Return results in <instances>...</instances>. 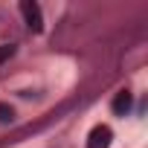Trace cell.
Returning a JSON list of instances; mask_svg holds the SVG:
<instances>
[{
	"label": "cell",
	"instance_id": "obj_5",
	"mask_svg": "<svg viewBox=\"0 0 148 148\" xmlns=\"http://www.w3.org/2000/svg\"><path fill=\"white\" fill-rule=\"evenodd\" d=\"M12 55H15V47H12V44H3V47H0V64H6Z\"/></svg>",
	"mask_w": 148,
	"mask_h": 148
},
{
	"label": "cell",
	"instance_id": "obj_4",
	"mask_svg": "<svg viewBox=\"0 0 148 148\" xmlns=\"http://www.w3.org/2000/svg\"><path fill=\"white\" fill-rule=\"evenodd\" d=\"M15 119V108L9 102H0V122H12Z\"/></svg>",
	"mask_w": 148,
	"mask_h": 148
},
{
	"label": "cell",
	"instance_id": "obj_3",
	"mask_svg": "<svg viewBox=\"0 0 148 148\" xmlns=\"http://www.w3.org/2000/svg\"><path fill=\"white\" fill-rule=\"evenodd\" d=\"M131 102H134L131 93H128V90H119L116 99H113V113H116V116H125V113L131 110Z\"/></svg>",
	"mask_w": 148,
	"mask_h": 148
},
{
	"label": "cell",
	"instance_id": "obj_1",
	"mask_svg": "<svg viewBox=\"0 0 148 148\" xmlns=\"http://www.w3.org/2000/svg\"><path fill=\"white\" fill-rule=\"evenodd\" d=\"M21 15H23V21H26V26L32 29V32H41L44 29V18H41V6L35 3V0H21Z\"/></svg>",
	"mask_w": 148,
	"mask_h": 148
},
{
	"label": "cell",
	"instance_id": "obj_2",
	"mask_svg": "<svg viewBox=\"0 0 148 148\" xmlns=\"http://www.w3.org/2000/svg\"><path fill=\"white\" fill-rule=\"evenodd\" d=\"M110 139H113L110 128H108V125H96V128L90 131V136H87V148H108Z\"/></svg>",
	"mask_w": 148,
	"mask_h": 148
}]
</instances>
